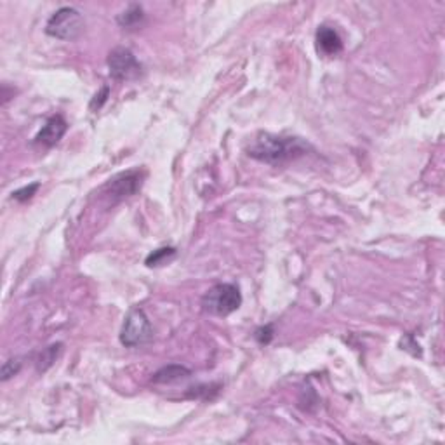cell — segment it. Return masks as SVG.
I'll use <instances>...</instances> for the list:
<instances>
[{
    "instance_id": "3957f363",
    "label": "cell",
    "mask_w": 445,
    "mask_h": 445,
    "mask_svg": "<svg viewBox=\"0 0 445 445\" xmlns=\"http://www.w3.org/2000/svg\"><path fill=\"white\" fill-rule=\"evenodd\" d=\"M84 18L75 8H61L49 18L45 34L60 41H75L84 32Z\"/></svg>"
},
{
    "instance_id": "5bb4252c",
    "label": "cell",
    "mask_w": 445,
    "mask_h": 445,
    "mask_svg": "<svg viewBox=\"0 0 445 445\" xmlns=\"http://www.w3.org/2000/svg\"><path fill=\"white\" fill-rule=\"evenodd\" d=\"M38 188H41V185H38V183H34V185L25 186V188H21V190H16V192L12 193V198H14V201H18V202L30 201V198L34 197L35 193H37Z\"/></svg>"
},
{
    "instance_id": "2e32d148",
    "label": "cell",
    "mask_w": 445,
    "mask_h": 445,
    "mask_svg": "<svg viewBox=\"0 0 445 445\" xmlns=\"http://www.w3.org/2000/svg\"><path fill=\"white\" fill-rule=\"evenodd\" d=\"M108 94H110V89H108V87H103V89H101V93L96 94V96H94V100L91 101V110H94V111L100 110V108L103 106L104 101H106Z\"/></svg>"
},
{
    "instance_id": "4fadbf2b",
    "label": "cell",
    "mask_w": 445,
    "mask_h": 445,
    "mask_svg": "<svg viewBox=\"0 0 445 445\" xmlns=\"http://www.w3.org/2000/svg\"><path fill=\"white\" fill-rule=\"evenodd\" d=\"M21 371V360L19 358H11L8 360L4 365H2V381H8L12 376H16Z\"/></svg>"
},
{
    "instance_id": "9c48e42d",
    "label": "cell",
    "mask_w": 445,
    "mask_h": 445,
    "mask_svg": "<svg viewBox=\"0 0 445 445\" xmlns=\"http://www.w3.org/2000/svg\"><path fill=\"white\" fill-rule=\"evenodd\" d=\"M192 374L190 369L183 367V365H167V367H162L160 371H157L153 374L152 381L155 385H171V383L179 381V379H185Z\"/></svg>"
},
{
    "instance_id": "9a60e30c",
    "label": "cell",
    "mask_w": 445,
    "mask_h": 445,
    "mask_svg": "<svg viewBox=\"0 0 445 445\" xmlns=\"http://www.w3.org/2000/svg\"><path fill=\"white\" fill-rule=\"evenodd\" d=\"M273 334H275L273 326H264V327H260L254 336H256V339L260 345H268V343L273 339Z\"/></svg>"
},
{
    "instance_id": "7c38bea8",
    "label": "cell",
    "mask_w": 445,
    "mask_h": 445,
    "mask_svg": "<svg viewBox=\"0 0 445 445\" xmlns=\"http://www.w3.org/2000/svg\"><path fill=\"white\" fill-rule=\"evenodd\" d=\"M176 254V249L174 247H162V249H157V251H153L152 254H150L148 258H146V266H159V264H162L163 261L169 260V258H172Z\"/></svg>"
},
{
    "instance_id": "8992f818",
    "label": "cell",
    "mask_w": 445,
    "mask_h": 445,
    "mask_svg": "<svg viewBox=\"0 0 445 445\" xmlns=\"http://www.w3.org/2000/svg\"><path fill=\"white\" fill-rule=\"evenodd\" d=\"M143 186V174L139 171H130L124 172V174L117 176L115 179H111L106 185V192L110 197L117 198H126L136 195Z\"/></svg>"
},
{
    "instance_id": "ba28073f",
    "label": "cell",
    "mask_w": 445,
    "mask_h": 445,
    "mask_svg": "<svg viewBox=\"0 0 445 445\" xmlns=\"http://www.w3.org/2000/svg\"><path fill=\"white\" fill-rule=\"evenodd\" d=\"M317 47L326 56H338L343 51V41L332 26L322 25L317 30Z\"/></svg>"
},
{
    "instance_id": "52a82bcc",
    "label": "cell",
    "mask_w": 445,
    "mask_h": 445,
    "mask_svg": "<svg viewBox=\"0 0 445 445\" xmlns=\"http://www.w3.org/2000/svg\"><path fill=\"white\" fill-rule=\"evenodd\" d=\"M67 129H68V124L63 117L61 115L51 117V119L45 122V126L41 129V133L35 136V143L45 146V148H51V146L60 143V139L65 136Z\"/></svg>"
},
{
    "instance_id": "30bf717a",
    "label": "cell",
    "mask_w": 445,
    "mask_h": 445,
    "mask_svg": "<svg viewBox=\"0 0 445 445\" xmlns=\"http://www.w3.org/2000/svg\"><path fill=\"white\" fill-rule=\"evenodd\" d=\"M143 19H145L143 9L139 5H130L126 12L119 16V25L122 28H136V26L141 25Z\"/></svg>"
},
{
    "instance_id": "7a4b0ae2",
    "label": "cell",
    "mask_w": 445,
    "mask_h": 445,
    "mask_svg": "<svg viewBox=\"0 0 445 445\" xmlns=\"http://www.w3.org/2000/svg\"><path fill=\"white\" fill-rule=\"evenodd\" d=\"M242 304V294L233 284H218L202 297V308L211 315L227 317L237 312Z\"/></svg>"
},
{
    "instance_id": "5b68a950",
    "label": "cell",
    "mask_w": 445,
    "mask_h": 445,
    "mask_svg": "<svg viewBox=\"0 0 445 445\" xmlns=\"http://www.w3.org/2000/svg\"><path fill=\"white\" fill-rule=\"evenodd\" d=\"M108 68H110V75L115 80H133V78L139 77L143 71L141 63L136 60L133 51L126 47H117L110 52Z\"/></svg>"
},
{
    "instance_id": "277c9868",
    "label": "cell",
    "mask_w": 445,
    "mask_h": 445,
    "mask_svg": "<svg viewBox=\"0 0 445 445\" xmlns=\"http://www.w3.org/2000/svg\"><path fill=\"white\" fill-rule=\"evenodd\" d=\"M153 329L148 317L143 310L134 308L127 313L124 320L122 330H120V343L127 348H136L152 341Z\"/></svg>"
},
{
    "instance_id": "6da1fadb",
    "label": "cell",
    "mask_w": 445,
    "mask_h": 445,
    "mask_svg": "<svg viewBox=\"0 0 445 445\" xmlns=\"http://www.w3.org/2000/svg\"><path fill=\"white\" fill-rule=\"evenodd\" d=\"M308 143L301 137L260 133L247 146V155L270 166H282L308 152Z\"/></svg>"
},
{
    "instance_id": "8fae6325",
    "label": "cell",
    "mask_w": 445,
    "mask_h": 445,
    "mask_svg": "<svg viewBox=\"0 0 445 445\" xmlns=\"http://www.w3.org/2000/svg\"><path fill=\"white\" fill-rule=\"evenodd\" d=\"M60 352H61L60 343H58V345L49 346V348H45L44 352L41 353V358H38V364H37L38 371H41V372L47 371V369L51 367V365L56 362V358H58Z\"/></svg>"
}]
</instances>
